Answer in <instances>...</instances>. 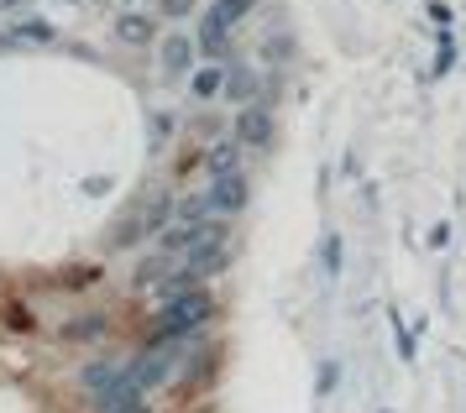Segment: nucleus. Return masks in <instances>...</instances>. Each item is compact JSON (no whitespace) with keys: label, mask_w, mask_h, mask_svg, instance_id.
I'll return each instance as SVG.
<instances>
[{"label":"nucleus","mask_w":466,"mask_h":413,"mask_svg":"<svg viewBox=\"0 0 466 413\" xmlns=\"http://www.w3.org/2000/svg\"><path fill=\"white\" fill-rule=\"evenodd\" d=\"M215 314V298L199 288H184V293H168V304H163V314H157V330L163 335H189L199 330V325H210Z\"/></svg>","instance_id":"nucleus-1"},{"label":"nucleus","mask_w":466,"mask_h":413,"mask_svg":"<svg viewBox=\"0 0 466 413\" xmlns=\"http://www.w3.org/2000/svg\"><path fill=\"white\" fill-rule=\"evenodd\" d=\"M205 205H210V215H241V209L252 205V178L247 173H226V178H210V188H205Z\"/></svg>","instance_id":"nucleus-2"},{"label":"nucleus","mask_w":466,"mask_h":413,"mask_svg":"<svg viewBox=\"0 0 466 413\" xmlns=\"http://www.w3.org/2000/svg\"><path fill=\"white\" fill-rule=\"evenodd\" d=\"M278 136V121L268 105H241V116H236V142L241 146H268Z\"/></svg>","instance_id":"nucleus-3"},{"label":"nucleus","mask_w":466,"mask_h":413,"mask_svg":"<svg viewBox=\"0 0 466 413\" xmlns=\"http://www.w3.org/2000/svg\"><path fill=\"white\" fill-rule=\"evenodd\" d=\"M53 37H58V32H53V21L47 16H16L5 32H0L5 47H47Z\"/></svg>","instance_id":"nucleus-4"},{"label":"nucleus","mask_w":466,"mask_h":413,"mask_svg":"<svg viewBox=\"0 0 466 413\" xmlns=\"http://www.w3.org/2000/svg\"><path fill=\"white\" fill-rule=\"evenodd\" d=\"M184 267H189L194 277H215V272L226 267V236H205V241H194V247L184 251Z\"/></svg>","instance_id":"nucleus-5"},{"label":"nucleus","mask_w":466,"mask_h":413,"mask_svg":"<svg viewBox=\"0 0 466 413\" xmlns=\"http://www.w3.org/2000/svg\"><path fill=\"white\" fill-rule=\"evenodd\" d=\"M157 58H163V74H168V79H178V74H189V68H194V42L173 32V37L157 42Z\"/></svg>","instance_id":"nucleus-6"},{"label":"nucleus","mask_w":466,"mask_h":413,"mask_svg":"<svg viewBox=\"0 0 466 413\" xmlns=\"http://www.w3.org/2000/svg\"><path fill=\"white\" fill-rule=\"evenodd\" d=\"M116 37L131 42V47H142V42H157V16H142V11H127V16H116Z\"/></svg>","instance_id":"nucleus-7"},{"label":"nucleus","mask_w":466,"mask_h":413,"mask_svg":"<svg viewBox=\"0 0 466 413\" xmlns=\"http://www.w3.org/2000/svg\"><path fill=\"white\" fill-rule=\"evenodd\" d=\"M252 95H257V74L241 63V68H231L226 74V89H220V100H231V105H252Z\"/></svg>","instance_id":"nucleus-8"},{"label":"nucleus","mask_w":466,"mask_h":413,"mask_svg":"<svg viewBox=\"0 0 466 413\" xmlns=\"http://www.w3.org/2000/svg\"><path fill=\"white\" fill-rule=\"evenodd\" d=\"M189 89H194V100H220V89H226V68H220V63H210V68H194Z\"/></svg>","instance_id":"nucleus-9"},{"label":"nucleus","mask_w":466,"mask_h":413,"mask_svg":"<svg viewBox=\"0 0 466 413\" xmlns=\"http://www.w3.org/2000/svg\"><path fill=\"white\" fill-rule=\"evenodd\" d=\"M205 167H210V178L241 173V142H220V146H210V157H205Z\"/></svg>","instance_id":"nucleus-10"},{"label":"nucleus","mask_w":466,"mask_h":413,"mask_svg":"<svg viewBox=\"0 0 466 413\" xmlns=\"http://www.w3.org/2000/svg\"><path fill=\"white\" fill-rule=\"evenodd\" d=\"M252 11H257V0H215V5L205 11V16H210V21H220V26H231V32H236L241 21L252 16Z\"/></svg>","instance_id":"nucleus-11"},{"label":"nucleus","mask_w":466,"mask_h":413,"mask_svg":"<svg viewBox=\"0 0 466 413\" xmlns=\"http://www.w3.org/2000/svg\"><path fill=\"white\" fill-rule=\"evenodd\" d=\"M199 47H205L210 58H231V26H220V21L205 16V26H199Z\"/></svg>","instance_id":"nucleus-12"},{"label":"nucleus","mask_w":466,"mask_h":413,"mask_svg":"<svg viewBox=\"0 0 466 413\" xmlns=\"http://www.w3.org/2000/svg\"><path fill=\"white\" fill-rule=\"evenodd\" d=\"M116 372H121V367H110V361H95V367H85V388H89V393H100L106 382H116Z\"/></svg>","instance_id":"nucleus-13"},{"label":"nucleus","mask_w":466,"mask_h":413,"mask_svg":"<svg viewBox=\"0 0 466 413\" xmlns=\"http://www.w3.org/2000/svg\"><path fill=\"white\" fill-rule=\"evenodd\" d=\"M319 262H325V272L336 277L340 262H346V247H340V236H325V247H319Z\"/></svg>","instance_id":"nucleus-14"},{"label":"nucleus","mask_w":466,"mask_h":413,"mask_svg":"<svg viewBox=\"0 0 466 413\" xmlns=\"http://www.w3.org/2000/svg\"><path fill=\"white\" fill-rule=\"evenodd\" d=\"M393 330H399V356H403V361H414V335L403 330V319H399V314H393Z\"/></svg>","instance_id":"nucleus-15"},{"label":"nucleus","mask_w":466,"mask_h":413,"mask_svg":"<svg viewBox=\"0 0 466 413\" xmlns=\"http://www.w3.org/2000/svg\"><path fill=\"white\" fill-rule=\"evenodd\" d=\"M189 11H194V0H163V11H157V16L178 21V16H189Z\"/></svg>","instance_id":"nucleus-16"},{"label":"nucleus","mask_w":466,"mask_h":413,"mask_svg":"<svg viewBox=\"0 0 466 413\" xmlns=\"http://www.w3.org/2000/svg\"><path fill=\"white\" fill-rule=\"evenodd\" d=\"M178 215H184V220H199V215H210L205 194H199V199H184V205H178Z\"/></svg>","instance_id":"nucleus-17"},{"label":"nucleus","mask_w":466,"mask_h":413,"mask_svg":"<svg viewBox=\"0 0 466 413\" xmlns=\"http://www.w3.org/2000/svg\"><path fill=\"white\" fill-rule=\"evenodd\" d=\"M430 21H435V26L445 32V26H451L456 16H451V5H441V0H430Z\"/></svg>","instance_id":"nucleus-18"},{"label":"nucleus","mask_w":466,"mask_h":413,"mask_svg":"<svg viewBox=\"0 0 466 413\" xmlns=\"http://www.w3.org/2000/svg\"><path fill=\"white\" fill-rule=\"evenodd\" d=\"M0 5H5L11 16H22V11H26V5H32V0H0Z\"/></svg>","instance_id":"nucleus-19"},{"label":"nucleus","mask_w":466,"mask_h":413,"mask_svg":"<svg viewBox=\"0 0 466 413\" xmlns=\"http://www.w3.org/2000/svg\"><path fill=\"white\" fill-rule=\"evenodd\" d=\"M110 413H147V408H142V398H137V403H116Z\"/></svg>","instance_id":"nucleus-20"},{"label":"nucleus","mask_w":466,"mask_h":413,"mask_svg":"<svg viewBox=\"0 0 466 413\" xmlns=\"http://www.w3.org/2000/svg\"><path fill=\"white\" fill-rule=\"evenodd\" d=\"M64 5H79V0H64Z\"/></svg>","instance_id":"nucleus-21"}]
</instances>
